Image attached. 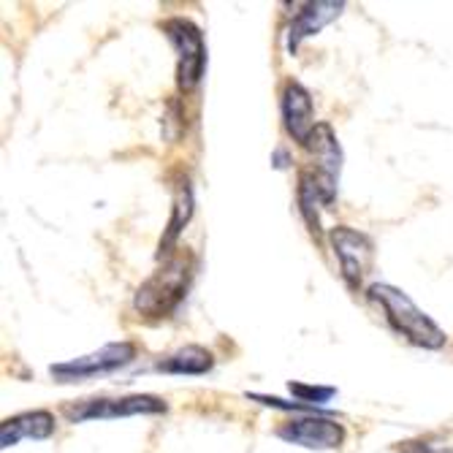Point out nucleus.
<instances>
[{
    "label": "nucleus",
    "instance_id": "f257e3e1",
    "mask_svg": "<svg viewBox=\"0 0 453 453\" xmlns=\"http://www.w3.org/2000/svg\"><path fill=\"white\" fill-rule=\"evenodd\" d=\"M366 296H369V302H375L383 310L388 326L396 334H402L407 342L426 348V350H440L445 345L448 337L442 328L404 291H399V288H394L388 282H375L366 288Z\"/></svg>",
    "mask_w": 453,
    "mask_h": 453
},
{
    "label": "nucleus",
    "instance_id": "f03ea898",
    "mask_svg": "<svg viewBox=\"0 0 453 453\" xmlns=\"http://www.w3.org/2000/svg\"><path fill=\"white\" fill-rule=\"evenodd\" d=\"M193 272H196V258L188 250L172 256L147 282H142V288L134 296L136 312L152 320L169 318L182 304L190 288V280H193Z\"/></svg>",
    "mask_w": 453,
    "mask_h": 453
},
{
    "label": "nucleus",
    "instance_id": "7ed1b4c3",
    "mask_svg": "<svg viewBox=\"0 0 453 453\" xmlns=\"http://www.w3.org/2000/svg\"><path fill=\"white\" fill-rule=\"evenodd\" d=\"M166 410L169 404L160 396L134 394V396H119V399L96 396V399L68 402L63 407V416L71 424H81V421H109V418H131V416H160V413H166Z\"/></svg>",
    "mask_w": 453,
    "mask_h": 453
},
{
    "label": "nucleus",
    "instance_id": "20e7f679",
    "mask_svg": "<svg viewBox=\"0 0 453 453\" xmlns=\"http://www.w3.org/2000/svg\"><path fill=\"white\" fill-rule=\"evenodd\" d=\"M163 33L177 50V85L182 93L198 88V81L207 68V47H203V33L185 17H174L163 22Z\"/></svg>",
    "mask_w": 453,
    "mask_h": 453
},
{
    "label": "nucleus",
    "instance_id": "39448f33",
    "mask_svg": "<svg viewBox=\"0 0 453 453\" xmlns=\"http://www.w3.org/2000/svg\"><path fill=\"white\" fill-rule=\"evenodd\" d=\"M136 358V345L134 342H109L96 353L79 356L63 364H52L50 372L58 383H81L98 375H109L114 369L128 366Z\"/></svg>",
    "mask_w": 453,
    "mask_h": 453
},
{
    "label": "nucleus",
    "instance_id": "423d86ee",
    "mask_svg": "<svg viewBox=\"0 0 453 453\" xmlns=\"http://www.w3.org/2000/svg\"><path fill=\"white\" fill-rule=\"evenodd\" d=\"M334 247V256L340 261V272L342 280L348 282L350 291H358V285L364 282V277L372 269L375 261V244L364 231H356L350 226H337L328 234Z\"/></svg>",
    "mask_w": 453,
    "mask_h": 453
},
{
    "label": "nucleus",
    "instance_id": "0eeeda50",
    "mask_svg": "<svg viewBox=\"0 0 453 453\" xmlns=\"http://www.w3.org/2000/svg\"><path fill=\"white\" fill-rule=\"evenodd\" d=\"M280 440L291 442V445H302L310 450H334L345 442V429L342 424L326 418V416H302V418H291L277 426L274 432Z\"/></svg>",
    "mask_w": 453,
    "mask_h": 453
},
{
    "label": "nucleus",
    "instance_id": "6e6552de",
    "mask_svg": "<svg viewBox=\"0 0 453 453\" xmlns=\"http://www.w3.org/2000/svg\"><path fill=\"white\" fill-rule=\"evenodd\" d=\"M307 150L315 157V172L312 174H315L326 201L332 203L337 198V182H340V169H342V150H340V142H337L332 126L318 122L315 134L307 142Z\"/></svg>",
    "mask_w": 453,
    "mask_h": 453
},
{
    "label": "nucleus",
    "instance_id": "1a4fd4ad",
    "mask_svg": "<svg viewBox=\"0 0 453 453\" xmlns=\"http://www.w3.org/2000/svg\"><path fill=\"white\" fill-rule=\"evenodd\" d=\"M280 109H282V122L285 131L291 134L302 147H307L310 136L315 134V109H312V96L307 88H302L299 81H285L282 96H280Z\"/></svg>",
    "mask_w": 453,
    "mask_h": 453
},
{
    "label": "nucleus",
    "instance_id": "9d476101",
    "mask_svg": "<svg viewBox=\"0 0 453 453\" xmlns=\"http://www.w3.org/2000/svg\"><path fill=\"white\" fill-rule=\"evenodd\" d=\"M55 416L50 410H27V413H19L14 418H6L4 426H0V445L4 448H14L19 440L30 437V440H50L55 434Z\"/></svg>",
    "mask_w": 453,
    "mask_h": 453
},
{
    "label": "nucleus",
    "instance_id": "9b49d317",
    "mask_svg": "<svg viewBox=\"0 0 453 453\" xmlns=\"http://www.w3.org/2000/svg\"><path fill=\"white\" fill-rule=\"evenodd\" d=\"M345 4H323V0H318V4H307L302 6V12H296L294 22H291V33H288V50L296 52L299 44L304 38L315 35L320 27H326L332 19H337L342 14Z\"/></svg>",
    "mask_w": 453,
    "mask_h": 453
},
{
    "label": "nucleus",
    "instance_id": "f8f14e48",
    "mask_svg": "<svg viewBox=\"0 0 453 453\" xmlns=\"http://www.w3.org/2000/svg\"><path fill=\"white\" fill-rule=\"evenodd\" d=\"M212 366H215V356L201 345H185L177 353L155 361L157 372H169V375H207Z\"/></svg>",
    "mask_w": 453,
    "mask_h": 453
},
{
    "label": "nucleus",
    "instance_id": "ddd939ff",
    "mask_svg": "<svg viewBox=\"0 0 453 453\" xmlns=\"http://www.w3.org/2000/svg\"><path fill=\"white\" fill-rule=\"evenodd\" d=\"M193 218V193H190V182L185 174L177 177L174 182V210H172V218H169V228H166V236L160 239V256L163 253H172V247L177 244L182 228L190 223Z\"/></svg>",
    "mask_w": 453,
    "mask_h": 453
},
{
    "label": "nucleus",
    "instance_id": "4468645a",
    "mask_svg": "<svg viewBox=\"0 0 453 453\" xmlns=\"http://www.w3.org/2000/svg\"><path fill=\"white\" fill-rule=\"evenodd\" d=\"M320 207H328V201H326L315 174L302 172V177H299V210H302V218L312 234H320Z\"/></svg>",
    "mask_w": 453,
    "mask_h": 453
},
{
    "label": "nucleus",
    "instance_id": "2eb2a0df",
    "mask_svg": "<svg viewBox=\"0 0 453 453\" xmlns=\"http://www.w3.org/2000/svg\"><path fill=\"white\" fill-rule=\"evenodd\" d=\"M291 394L302 402V404H312V407H320L332 399L337 391L332 386H304V383H288Z\"/></svg>",
    "mask_w": 453,
    "mask_h": 453
},
{
    "label": "nucleus",
    "instance_id": "dca6fc26",
    "mask_svg": "<svg viewBox=\"0 0 453 453\" xmlns=\"http://www.w3.org/2000/svg\"><path fill=\"white\" fill-rule=\"evenodd\" d=\"M399 453H448L442 445H437L432 437H418V440H407L396 445Z\"/></svg>",
    "mask_w": 453,
    "mask_h": 453
}]
</instances>
